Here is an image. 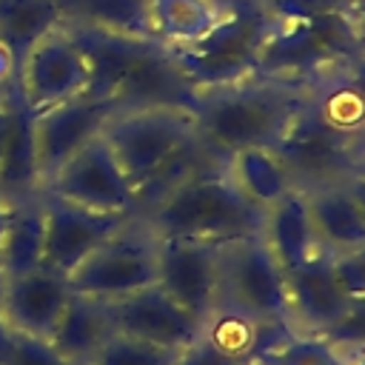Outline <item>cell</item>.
Listing matches in <instances>:
<instances>
[{"mask_svg":"<svg viewBox=\"0 0 365 365\" xmlns=\"http://www.w3.org/2000/svg\"><path fill=\"white\" fill-rule=\"evenodd\" d=\"M308 97L311 86L305 80L251 71L231 83L197 91L191 114L200 140L228 160L245 148L277 151Z\"/></svg>","mask_w":365,"mask_h":365,"instance_id":"1","label":"cell"},{"mask_svg":"<svg viewBox=\"0 0 365 365\" xmlns=\"http://www.w3.org/2000/svg\"><path fill=\"white\" fill-rule=\"evenodd\" d=\"M265 211L245 191L228 171V160L208 165L151 205L137 211V220L157 237V240H205V242H228L240 237L262 234Z\"/></svg>","mask_w":365,"mask_h":365,"instance_id":"2","label":"cell"},{"mask_svg":"<svg viewBox=\"0 0 365 365\" xmlns=\"http://www.w3.org/2000/svg\"><path fill=\"white\" fill-rule=\"evenodd\" d=\"M359 23L362 17L356 14H328L297 23L277 20L257 54L254 71L311 83L359 54L365 40Z\"/></svg>","mask_w":365,"mask_h":365,"instance_id":"3","label":"cell"},{"mask_svg":"<svg viewBox=\"0 0 365 365\" xmlns=\"http://www.w3.org/2000/svg\"><path fill=\"white\" fill-rule=\"evenodd\" d=\"M100 137L137 191L197 137V125L182 106H123L108 114Z\"/></svg>","mask_w":365,"mask_h":365,"instance_id":"4","label":"cell"},{"mask_svg":"<svg viewBox=\"0 0 365 365\" xmlns=\"http://www.w3.org/2000/svg\"><path fill=\"white\" fill-rule=\"evenodd\" d=\"M214 308L240 314L259 325L291 328L285 271L262 234L228 240L220 245Z\"/></svg>","mask_w":365,"mask_h":365,"instance_id":"5","label":"cell"},{"mask_svg":"<svg viewBox=\"0 0 365 365\" xmlns=\"http://www.w3.org/2000/svg\"><path fill=\"white\" fill-rule=\"evenodd\" d=\"M277 20L254 0H234L231 14L197 46L168 48L194 91L231 83L257 68V54Z\"/></svg>","mask_w":365,"mask_h":365,"instance_id":"6","label":"cell"},{"mask_svg":"<svg viewBox=\"0 0 365 365\" xmlns=\"http://www.w3.org/2000/svg\"><path fill=\"white\" fill-rule=\"evenodd\" d=\"M274 157L285 168L291 185L299 191L345 182L365 168L362 140L331 128L308 103L288 125Z\"/></svg>","mask_w":365,"mask_h":365,"instance_id":"7","label":"cell"},{"mask_svg":"<svg viewBox=\"0 0 365 365\" xmlns=\"http://www.w3.org/2000/svg\"><path fill=\"white\" fill-rule=\"evenodd\" d=\"M157 282V240L137 214L100 248H94L71 274L74 294L114 302Z\"/></svg>","mask_w":365,"mask_h":365,"instance_id":"8","label":"cell"},{"mask_svg":"<svg viewBox=\"0 0 365 365\" xmlns=\"http://www.w3.org/2000/svg\"><path fill=\"white\" fill-rule=\"evenodd\" d=\"M14 88L23 103L37 114L88 94L91 63L71 37V31L66 26H57L29 48L14 74Z\"/></svg>","mask_w":365,"mask_h":365,"instance_id":"9","label":"cell"},{"mask_svg":"<svg viewBox=\"0 0 365 365\" xmlns=\"http://www.w3.org/2000/svg\"><path fill=\"white\" fill-rule=\"evenodd\" d=\"M43 191L91 211L137 214V191L100 134L74 151L48 177Z\"/></svg>","mask_w":365,"mask_h":365,"instance_id":"10","label":"cell"},{"mask_svg":"<svg viewBox=\"0 0 365 365\" xmlns=\"http://www.w3.org/2000/svg\"><path fill=\"white\" fill-rule=\"evenodd\" d=\"M131 217L134 214L91 211L43 191V220H46L43 268L68 277L94 248H100L108 237H114Z\"/></svg>","mask_w":365,"mask_h":365,"instance_id":"11","label":"cell"},{"mask_svg":"<svg viewBox=\"0 0 365 365\" xmlns=\"http://www.w3.org/2000/svg\"><path fill=\"white\" fill-rule=\"evenodd\" d=\"M220 245L205 240H157V285L200 325L217 302Z\"/></svg>","mask_w":365,"mask_h":365,"instance_id":"12","label":"cell"},{"mask_svg":"<svg viewBox=\"0 0 365 365\" xmlns=\"http://www.w3.org/2000/svg\"><path fill=\"white\" fill-rule=\"evenodd\" d=\"M114 108H120L114 100L83 94L34 114V148H37L40 185H46L48 177L74 151H80L88 140L100 134L103 123Z\"/></svg>","mask_w":365,"mask_h":365,"instance_id":"13","label":"cell"},{"mask_svg":"<svg viewBox=\"0 0 365 365\" xmlns=\"http://www.w3.org/2000/svg\"><path fill=\"white\" fill-rule=\"evenodd\" d=\"M285 291L291 331L308 336H322L331 331L354 302L331 265V254L322 248L302 265L285 271Z\"/></svg>","mask_w":365,"mask_h":365,"instance_id":"14","label":"cell"},{"mask_svg":"<svg viewBox=\"0 0 365 365\" xmlns=\"http://www.w3.org/2000/svg\"><path fill=\"white\" fill-rule=\"evenodd\" d=\"M106 308L111 317V328L117 334H125L160 348L185 351L200 334V322L188 317L157 282L137 294L106 302Z\"/></svg>","mask_w":365,"mask_h":365,"instance_id":"15","label":"cell"},{"mask_svg":"<svg viewBox=\"0 0 365 365\" xmlns=\"http://www.w3.org/2000/svg\"><path fill=\"white\" fill-rule=\"evenodd\" d=\"M71 297V285L66 274L51 268H34L17 277L0 279V308L9 331L43 336L48 339L66 302Z\"/></svg>","mask_w":365,"mask_h":365,"instance_id":"16","label":"cell"},{"mask_svg":"<svg viewBox=\"0 0 365 365\" xmlns=\"http://www.w3.org/2000/svg\"><path fill=\"white\" fill-rule=\"evenodd\" d=\"M3 97L9 106V128L0 151V200L9 205L40 194L43 185L34 148V111L17 94L14 80L3 88Z\"/></svg>","mask_w":365,"mask_h":365,"instance_id":"17","label":"cell"},{"mask_svg":"<svg viewBox=\"0 0 365 365\" xmlns=\"http://www.w3.org/2000/svg\"><path fill=\"white\" fill-rule=\"evenodd\" d=\"M234 0H145L151 37L165 48H188L205 40L228 14Z\"/></svg>","mask_w":365,"mask_h":365,"instance_id":"18","label":"cell"},{"mask_svg":"<svg viewBox=\"0 0 365 365\" xmlns=\"http://www.w3.org/2000/svg\"><path fill=\"white\" fill-rule=\"evenodd\" d=\"M302 194L308 202V217L317 245L322 251L342 254V251L365 248V214L345 188V182L319 185Z\"/></svg>","mask_w":365,"mask_h":365,"instance_id":"19","label":"cell"},{"mask_svg":"<svg viewBox=\"0 0 365 365\" xmlns=\"http://www.w3.org/2000/svg\"><path fill=\"white\" fill-rule=\"evenodd\" d=\"M111 334L114 328L106 302L71 291L48 339L71 365H91V359Z\"/></svg>","mask_w":365,"mask_h":365,"instance_id":"20","label":"cell"},{"mask_svg":"<svg viewBox=\"0 0 365 365\" xmlns=\"http://www.w3.org/2000/svg\"><path fill=\"white\" fill-rule=\"evenodd\" d=\"M262 240L274 251L282 271L302 265L305 259H311L319 251L314 228H311V217H308V202L299 188H291L285 197H279L274 205H268Z\"/></svg>","mask_w":365,"mask_h":365,"instance_id":"21","label":"cell"},{"mask_svg":"<svg viewBox=\"0 0 365 365\" xmlns=\"http://www.w3.org/2000/svg\"><path fill=\"white\" fill-rule=\"evenodd\" d=\"M43 191L17 202H9V217L0 240V279L34 271L43 265Z\"/></svg>","mask_w":365,"mask_h":365,"instance_id":"22","label":"cell"},{"mask_svg":"<svg viewBox=\"0 0 365 365\" xmlns=\"http://www.w3.org/2000/svg\"><path fill=\"white\" fill-rule=\"evenodd\" d=\"M57 26H63L57 0H0V43L11 54L14 74L29 48Z\"/></svg>","mask_w":365,"mask_h":365,"instance_id":"23","label":"cell"},{"mask_svg":"<svg viewBox=\"0 0 365 365\" xmlns=\"http://www.w3.org/2000/svg\"><path fill=\"white\" fill-rule=\"evenodd\" d=\"M311 97L308 106L325 120L331 128L345 131L351 137H359L365 128V97L339 74V68L317 77L308 83Z\"/></svg>","mask_w":365,"mask_h":365,"instance_id":"24","label":"cell"},{"mask_svg":"<svg viewBox=\"0 0 365 365\" xmlns=\"http://www.w3.org/2000/svg\"><path fill=\"white\" fill-rule=\"evenodd\" d=\"M228 171L237 180V185L245 191V197L262 208L274 205L279 197H285L294 188L274 151H262V148L237 151L234 157H228Z\"/></svg>","mask_w":365,"mask_h":365,"instance_id":"25","label":"cell"},{"mask_svg":"<svg viewBox=\"0 0 365 365\" xmlns=\"http://www.w3.org/2000/svg\"><path fill=\"white\" fill-rule=\"evenodd\" d=\"M57 3L63 9V23H83L134 37H151L145 0H57Z\"/></svg>","mask_w":365,"mask_h":365,"instance_id":"26","label":"cell"},{"mask_svg":"<svg viewBox=\"0 0 365 365\" xmlns=\"http://www.w3.org/2000/svg\"><path fill=\"white\" fill-rule=\"evenodd\" d=\"M262 365H351L331 342L308 334H288L259 356Z\"/></svg>","mask_w":365,"mask_h":365,"instance_id":"27","label":"cell"},{"mask_svg":"<svg viewBox=\"0 0 365 365\" xmlns=\"http://www.w3.org/2000/svg\"><path fill=\"white\" fill-rule=\"evenodd\" d=\"M182 351L174 348H160L125 334H111L103 348L97 351V356L91 359V365H180Z\"/></svg>","mask_w":365,"mask_h":365,"instance_id":"28","label":"cell"},{"mask_svg":"<svg viewBox=\"0 0 365 365\" xmlns=\"http://www.w3.org/2000/svg\"><path fill=\"white\" fill-rule=\"evenodd\" d=\"M259 6H265V11L279 23L314 20V17H328V14L362 17V11H365V6L359 0H268Z\"/></svg>","mask_w":365,"mask_h":365,"instance_id":"29","label":"cell"},{"mask_svg":"<svg viewBox=\"0 0 365 365\" xmlns=\"http://www.w3.org/2000/svg\"><path fill=\"white\" fill-rule=\"evenodd\" d=\"M0 365H71V362L51 345V339L9 331V339L0 354Z\"/></svg>","mask_w":365,"mask_h":365,"instance_id":"30","label":"cell"},{"mask_svg":"<svg viewBox=\"0 0 365 365\" xmlns=\"http://www.w3.org/2000/svg\"><path fill=\"white\" fill-rule=\"evenodd\" d=\"M325 342H331L345 359H354L359 354H365V297L354 299L348 314L322 334Z\"/></svg>","mask_w":365,"mask_h":365,"instance_id":"31","label":"cell"},{"mask_svg":"<svg viewBox=\"0 0 365 365\" xmlns=\"http://www.w3.org/2000/svg\"><path fill=\"white\" fill-rule=\"evenodd\" d=\"M331 265H334V271H336V277H339V282L351 299L365 297V248L331 254Z\"/></svg>","mask_w":365,"mask_h":365,"instance_id":"32","label":"cell"},{"mask_svg":"<svg viewBox=\"0 0 365 365\" xmlns=\"http://www.w3.org/2000/svg\"><path fill=\"white\" fill-rule=\"evenodd\" d=\"M339 74L365 97V57H362V54H356V57H351L348 63H342V66H339Z\"/></svg>","mask_w":365,"mask_h":365,"instance_id":"33","label":"cell"},{"mask_svg":"<svg viewBox=\"0 0 365 365\" xmlns=\"http://www.w3.org/2000/svg\"><path fill=\"white\" fill-rule=\"evenodd\" d=\"M345 188L351 191V197L356 200V205H359L362 214H365V168L356 171L354 177H348V180H345Z\"/></svg>","mask_w":365,"mask_h":365,"instance_id":"34","label":"cell"},{"mask_svg":"<svg viewBox=\"0 0 365 365\" xmlns=\"http://www.w3.org/2000/svg\"><path fill=\"white\" fill-rule=\"evenodd\" d=\"M6 128H9V106H6V97L0 91V151H3V143H6Z\"/></svg>","mask_w":365,"mask_h":365,"instance_id":"35","label":"cell"},{"mask_svg":"<svg viewBox=\"0 0 365 365\" xmlns=\"http://www.w3.org/2000/svg\"><path fill=\"white\" fill-rule=\"evenodd\" d=\"M6 339H9V325H6V319H3V308H0V354H3Z\"/></svg>","mask_w":365,"mask_h":365,"instance_id":"36","label":"cell"},{"mask_svg":"<svg viewBox=\"0 0 365 365\" xmlns=\"http://www.w3.org/2000/svg\"><path fill=\"white\" fill-rule=\"evenodd\" d=\"M6 217H9V205L0 200V240H3V228H6Z\"/></svg>","mask_w":365,"mask_h":365,"instance_id":"37","label":"cell"},{"mask_svg":"<svg viewBox=\"0 0 365 365\" xmlns=\"http://www.w3.org/2000/svg\"><path fill=\"white\" fill-rule=\"evenodd\" d=\"M351 365H365V354H359V356H354V359H348Z\"/></svg>","mask_w":365,"mask_h":365,"instance_id":"38","label":"cell"},{"mask_svg":"<svg viewBox=\"0 0 365 365\" xmlns=\"http://www.w3.org/2000/svg\"><path fill=\"white\" fill-rule=\"evenodd\" d=\"M242 365H262L259 359H251V362H242Z\"/></svg>","mask_w":365,"mask_h":365,"instance_id":"39","label":"cell"},{"mask_svg":"<svg viewBox=\"0 0 365 365\" xmlns=\"http://www.w3.org/2000/svg\"><path fill=\"white\" fill-rule=\"evenodd\" d=\"M359 140H362V148H365V128H362V134H359Z\"/></svg>","mask_w":365,"mask_h":365,"instance_id":"40","label":"cell"},{"mask_svg":"<svg viewBox=\"0 0 365 365\" xmlns=\"http://www.w3.org/2000/svg\"><path fill=\"white\" fill-rule=\"evenodd\" d=\"M359 54H362V57H365V40H362V48H359Z\"/></svg>","mask_w":365,"mask_h":365,"instance_id":"41","label":"cell"},{"mask_svg":"<svg viewBox=\"0 0 365 365\" xmlns=\"http://www.w3.org/2000/svg\"><path fill=\"white\" fill-rule=\"evenodd\" d=\"M254 3H268V0H254Z\"/></svg>","mask_w":365,"mask_h":365,"instance_id":"42","label":"cell"}]
</instances>
